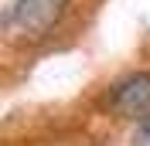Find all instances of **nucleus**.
Returning <instances> with one entry per match:
<instances>
[{
  "label": "nucleus",
  "mask_w": 150,
  "mask_h": 146,
  "mask_svg": "<svg viewBox=\"0 0 150 146\" xmlns=\"http://www.w3.org/2000/svg\"><path fill=\"white\" fill-rule=\"evenodd\" d=\"M109 105L126 119H150V72H133L123 82H116Z\"/></svg>",
  "instance_id": "obj_2"
},
{
  "label": "nucleus",
  "mask_w": 150,
  "mask_h": 146,
  "mask_svg": "<svg viewBox=\"0 0 150 146\" xmlns=\"http://www.w3.org/2000/svg\"><path fill=\"white\" fill-rule=\"evenodd\" d=\"M133 146H150V119H143L137 133H133Z\"/></svg>",
  "instance_id": "obj_3"
},
{
  "label": "nucleus",
  "mask_w": 150,
  "mask_h": 146,
  "mask_svg": "<svg viewBox=\"0 0 150 146\" xmlns=\"http://www.w3.org/2000/svg\"><path fill=\"white\" fill-rule=\"evenodd\" d=\"M68 0H10L4 10V27L17 41H41L65 17Z\"/></svg>",
  "instance_id": "obj_1"
}]
</instances>
